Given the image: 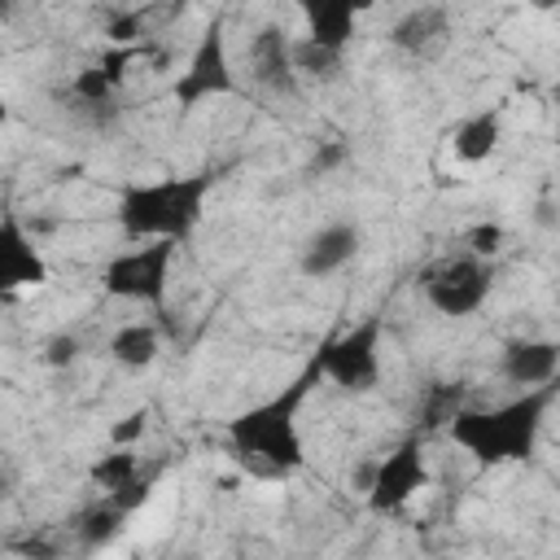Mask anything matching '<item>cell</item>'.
Segmentation results:
<instances>
[{
  "instance_id": "obj_1",
  "label": "cell",
  "mask_w": 560,
  "mask_h": 560,
  "mask_svg": "<svg viewBox=\"0 0 560 560\" xmlns=\"http://www.w3.org/2000/svg\"><path fill=\"white\" fill-rule=\"evenodd\" d=\"M311 385H319V363L306 359V368L280 389L271 394L267 402L241 411L232 424H228V442L232 451L254 464V468H267V472H293L302 468V433H298V411L311 394Z\"/></svg>"
},
{
  "instance_id": "obj_2",
  "label": "cell",
  "mask_w": 560,
  "mask_h": 560,
  "mask_svg": "<svg viewBox=\"0 0 560 560\" xmlns=\"http://www.w3.org/2000/svg\"><path fill=\"white\" fill-rule=\"evenodd\" d=\"M214 188V171H192V175H166L153 184H131L118 197V228L122 236L136 241H188V232L201 223L206 197Z\"/></svg>"
},
{
  "instance_id": "obj_3",
  "label": "cell",
  "mask_w": 560,
  "mask_h": 560,
  "mask_svg": "<svg viewBox=\"0 0 560 560\" xmlns=\"http://www.w3.org/2000/svg\"><path fill=\"white\" fill-rule=\"evenodd\" d=\"M547 402H551V385L525 389L521 398L499 402V407H459L446 424H451L455 446H464L477 464H512V459L534 455Z\"/></svg>"
},
{
  "instance_id": "obj_4",
  "label": "cell",
  "mask_w": 560,
  "mask_h": 560,
  "mask_svg": "<svg viewBox=\"0 0 560 560\" xmlns=\"http://www.w3.org/2000/svg\"><path fill=\"white\" fill-rule=\"evenodd\" d=\"M171 267H175V245L171 241H136V245L118 249L105 262L101 284H105L109 298L140 302V306H162L166 289H171Z\"/></svg>"
},
{
  "instance_id": "obj_5",
  "label": "cell",
  "mask_w": 560,
  "mask_h": 560,
  "mask_svg": "<svg viewBox=\"0 0 560 560\" xmlns=\"http://www.w3.org/2000/svg\"><path fill=\"white\" fill-rule=\"evenodd\" d=\"M490 284H494V267L486 258H472V254H451L442 262H433L420 280L429 306L438 315H451V319H464V315H477L490 298Z\"/></svg>"
},
{
  "instance_id": "obj_6",
  "label": "cell",
  "mask_w": 560,
  "mask_h": 560,
  "mask_svg": "<svg viewBox=\"0 0 560 560\" xmlns=\"http://www.w3.org/2000/svg\"><path fill=\"white\" fill-rule=\"evenodd\" d=\"M315 363H319V381H332V385L354 389V394L372 389L381 376V324L363 319V324L328 337L315 350Z\"/></svg>"
},
{
  "instance_id": "obj_7",
  "label": "cell",
  "mask_w": 560,
  "mask_h": 560,
  "mask_svg": "<svg viewBox=\"0 0 560 560\" xmlns=\"http://www.w3.org/2000/svg\"><path fill=\"white\" fill-rule=\"evenodd\" d=\"M236 92V79H232V61H228V39H223V18H214L197 48L188 52V66L175 74L171 83V96L184 105V109H197L201 101L210 96H228Z\"/></svg>"
},
{
  "instance_id": "obj_8",
  "label": "cell",
  "mask_w": 560,
  "mask_h": 560,
  "mask_svg": "<svg viewBox=\"0 0 560 560\" xmlns=\"http://www.w3.org/2000/svg\"><path fill=\"white\" fill-rule=\"evenodd\" d=\"M424 451H420V438H407L398 442L372 472L368 481V508L372 512H398L416 490H424Z\"/></svg>"
},
{
  "instance_id": "obj_9",
  "label": "cell",
  "mask_w": 560,
  "mask_h": 560,
  "mask_svg": "<svg viewBox=\"0 0 560 560\" xmlns=\"http://www.w3.org/2000/svg\"><path fill=\"white\" fill-rule=\"evenodd\" d=\"M44 280H48V262H44L39 245L31 241L22 219L4 206L0 210V298H9L18 289H39Z\"/></svg>"
},
{
  "instance_id": "obj_10",
  "label": "cell",
  "mask_w": 560,
  "mask_h": 560,
  "mask_svg": "<svg viewBox=\"0 0 560 560\" xmlns=\"http://www.w3.org/2000/svg\"><path fill=\"white\" fill-rule=\"evenodd\" d=\"M249 70L262 88L271 92H293L298 88V74H293V39L276 26H262L254 35V48H249Z\"/></svg>"
},
{
  "instance_id": "obj_11",
  "label": "cell",
  "mask_w": 560,
  "mask_h": 560,
  "mask_svg": "<svg viewBox=\"0 0 560 560\" xmlns=\"http://www.w3.org/2000/svg\"><path fill=\"white\" fill-rule=\"evenodd\" d=\"M560 368L556 341H508L503 346V376L525 389H547Z\"/></svg>"
},
{
  "instance_id": "obj_12",
  "label": "cell",
  "mask_w": 560,
  "mask_h": 560,
  "mask_svg": "<svg viewBox=\"0 0 560 560\" xmlns=\"http://www.w3.org/2000/svg\"><path fill=\"white\" fill-rule=\"evenodd\" d=\"M359 254V228L354 223H332L324 232H315L302 249V271L306 276H332L341 271L350 258Z\"/></svg>"
},
{
  "instance_id": "obj_13",
  "label": "cell",
  "mask_w": 560,
  "mask_h": 560,
  "mask_svg": "<svg viewBox=\"0 0 560 560\" xmlns=\"http://www.w3.org/2000/svg\"><path fill=\"white\" fill-rule=\"evenodd\" d=\"M354 22L359 13L341 0H319V4H306V39L319 44V48H332V52H346L350 39H354Z\"/></svg>"
},
{
  "instance_id": "obj_14",
  "label": "cell",
  "mask_w": 560,
  "mask_h": 560,
  "mask_svg": "<svg viewBox=\"0 0 560 560\" xmlns=\"http://www.w3.org/2000/svg\"><path fill=\"white\" fill-rule=\"evenodd\" d=\"M136 61V48L127 44V48H114V52H105L101 61H92L79 79H74V96L83 101V105H105L109 96H114V88L122 83V74H127V66Z\"/></svg>"
},
{
  "instance_id": "obj_15",
  "label": "cell",
  "mask_w": 560,
  "mask_h": 560,
  "mask_svg": "<svg viewBox=\"0 0 560 560\" xmlns=\"http://www.w3.org/2000/svg\"><path fill=\"white\" fill-rule=\"evenodd\" d=\"M451 149L459 162H486L499 149V109H477L451 131Z\"/></svg>"
},
{
  "instance_id": "obj_16",
  "label": "cell",
  "mask_w": 560,
  "mask_h": 560,
  "mask_svg": "<svg viewBox=\"0 0 560 560\" xmlns=\"http://www.w3.org/2000/svg\"><path fill=\"white\" fill-rule=\"evenodd\" d=\"M451 35V26H446V9H411L398 26H394V44L398 48H407V52H433L442 39Z\"/></svg>"
},
{
  "instance_id": "obj_17",
  "label": "cell",
  "mask_w": 560,
  "mask_h": 560,
  "mask_svg": "<svg viewBox=\"0 0 560 560\" xmlns=\"http://www.w3.org/2000/svg\"><path fill=\"white\" fill-rule=\"evenodd\" d=\"M158 350H162V337H158V328L153 324H122L114 337H109V354L122 363V368H149L153 359H158Z\"/></svg>"
},
{
  "instance_id": "obj_18",
  "label": "cell",
  "mask_w": 560,
  "mask_h": 560,
  "mask_svg": "<svg viewBox=\"0 0 560 560\" xmlns=\"http://www.w3.org/2000/svg\"><path fill=\"white\" fill-rule=\"evenodd\" d=\"M88 477H92L105 494H118V490H127L131 481H140V459H136L127 446H118V451L101 455V459L88 468Z\"/></svg>"
},
{
  "instance_id": "obj_19",
  "label": "cell",
  "mask_w": 560,
  "mask_h": 560,
  "mask_svg": "<svg viewBox=\"0 0 560 560\" xmlns=\"http://www.w3.org/2000/svg\"><path fill=\"white\" fill-rule=\"evenodd\" d=\"M122 525H127V512H118L109 499L105 503H96L92 512H83L79 516V542L83 547H105V542H114L118 534H122Z\"/></svg>"
},
{
  "instance_id": "obj_20",
  "label": "cell",
  "mask_w": 560,
  "mask_h": 560,
  "mask_svg": "<svg viewBox=\"0 0 560 560\" xmlns=\"http://www.w3.org/2000/svg\"><path fill=\"white\" fill-rule=\"evenodd\" d=\"M341 57H346V52L319 48V44H311L306 35L293 39V74H298V79H337Z\"/></svg>"
},
{
  "instance_id": "obj_21",
  "label": "cell",
  "mask_w": 560,
  "mask_h": 560,
  "mask_svg": "<svg viewBox=\"0 0 560 560\" xmlns=\"http://www.w3.org/2000/svg\"><path fill=\"white\" fill-rule=\"evenodd\" d=\"M499 249H503V228H499V223H477V228H468V236H464V254L490 262Z\"/></svg>"
},
{
  "instance_id": "obj_22",
  "label": "cell",
  "mask_w": 560,
  "mask_h": 560,
  "mask_svg": "<svg viewBox=\"0 0 560 560\" xmlns=\"http://www.w3.org/2000/svg\"><path fill=\"white\" fill-rule=\"evenodd\" d=\"M144 433V411H131V416H122V424H114L109 429V442H131V438H140Z\"/></svg>"
},
{
  "instance_id": "obj_23",
  "label": "cell",
  "mask_w": 560,
  "mask_h": 560,
  "mask_svg": "<svg viewBox=\"0 0 560 560\" xmlns=\"http://www.w3.org/2000/svg\"><path fill=\"white\" fill-rule=\"evenodd\" d=\"M74 354H79V341H74V337H52L44 359H48V363H70Z\"/></svg>"
},
{
  "instance_id": "obj_24",
  "label": "cell",
  "mask_w": 560,
  "mask_h": 560,
  "mask_svg": "<svg viewBox=\"0 0 560 560\" xmlns=\"http://www.w3.org/2000/svg\"><path fill=\"white\" fill-rule=\"evenodd\" d=\"M4 118H9V105H4V96H0V127H4Z\"/></svg>"
},
{
  "instance_id": "obj_25",
  "label": "cell",
  "mask_w": 560,
  "mask_h": 560,
  "mask_svg": "<svg viewBox=\"0 0 560 560\" xmlns=\"http://www.w3.org/2000/svg\"><path fill=\"white\" fill-rule=\"evenodd\" d=\"M0 494H4V481H0Z\"/></svg>"
}]
</instances>
